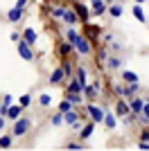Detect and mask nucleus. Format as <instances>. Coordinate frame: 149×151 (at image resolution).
Listing matches in <instances>:
<instances>
[{"instance_id":"obj_44","label":"nucleus","mask_w":149,"mask_h":151,"mask_svg":"<svg viewBox=\"0 0 149 151\" xmlns=\"http://www.w3.org/2000/svg\"><path fill=\"white\" fill-rule=\"evenodd\" d=\"M104 2H108V5H111V2H113V0H104Z\"/></svg>"},{"instance_id":"obj_33","label":"nucleus","mask_w":149,"mask_h":151,"mask_svg":"<svg viewBox=\"0 0 149 151\" xmlns=\"http://www.w3.org/2000/svg\"><path fill=\"white\" fill-rule=\"evenodd\" d=\"M41 106H50V104H52V97H50V95H41Z\"/></svg>"},{"instance_id":"obj_32","label":"nucleus","mask_w":149,"mask_h":151,"mask_svg":"<svg viewBox=\"0 0 149 151\" xmlns=\"http://www.w3.org/2000/svg\"><path fill=\"white\" fill-rule=\"evenodd\" d=\"M70 108H74V106H72V104H70L68 99H63L61 104H59V111H61V113H66V111H70Z\"/></svg>"},{"instance_id":"obj_17","label":"nucleus","mask_w":149,"mask_h":151,"mask_svg":"<svg viewBox=\"0 0 149 151\" xmlns=\"http://www.w3.org/2000/svg\"><path fill=\"white\" fill-rule=\"evenodd\" d=\"M115 113H118L120 117H127V115H129V104H127V101H118V104H115Z\"/></svg>"},{"instance_id":"obj_36","label":"nucleus","mask_w":149,"mask_h":151,"mask_svg":"<svg viewBox=\"0 0 149 151\" xmlns=\"http://www.w3.org/2000/svg\"><path fill=\"white\" fill-rule=\"evenodd\" d=\"M66 149L68 151H79V149H84V145H74L72 142V145H66Z\"/></svg>"},{"instance_id":"obj_38","label":"nucleus","mask_w":149,"mask_h":151,"mask_svg":"<svg viewBox=\"0 0 149 151\" xmlns=\"http://www.w3.org/2000/svg\"><path fill=\"white\" fill-rule=\"evenodd\" d=\"M5 126H7V117H5V115H0V131H2Z\"/></svg>"},{"instance_id":"obj_4","label":"nucleus","mask_w":149,"mask_h":151,"mask_svg":"<svg viewBox=\"0 0 149 151\" xmlns=\"http://www.w3.org/2000/svg\"><path fill=\"white\" fill-rule=\"evenodd\" d=\"M88 113H90V117H93L95 124H102V120H104V108L95 106V104H90L88 106Z\"/></svg>"},{"instance_id":"obj_40","label":"nucleus","mask_w":149,"mask_h":151,"mask_svg":"<svg viewBox=\"0 0 149 151\" xmlns=\"http://www.w3.org/2000/svg\"><path fill=\"white\" fill-rule=\"evenodd\" d=\"M25 5H27V0H16V7H20V9H23Z\"/></svg>"},{"instance_id":"obj_7","label":"nucleus","mask_w":149,"mask_h":151,"mask_svg":"<svg viewBox=\"0 0 149 151\" xmlns=\"http://www.w3.org/2000/svg\"><path fill=\"white\" fill-rule=\"evenodd\" d=\"M20 111H23V106L20 104H9V108H7V113H5V117L7 120H16V117H20Z\"/></svg>"},{"instance_id":"obj_31","label":"nucleus","mask_w":149,"mask_h":151,"mask_svg":"<svg viewBox=\"0 0 149 151\" xmlns=\"http://www.w3.org/2000/svg\"><path fill=\"white\" fill-rule=\"evenodd\" d=\"M50 124H52V126H61V124H63V115H61V113H56L54 117L50 120Z\"/></svg>"},{"instance_id":"obj_8","label":"nucleus","mask_w":149,"mask_h":151,"mask_svg":"<svg viewBox=\"0 0 149 151\" xmlns=\"http://www.w3.org/2000/svg\"><path fill=\"white\" fill-rule=\"evenodd\" d=\"M61 20H66L68 25H77V23H79V16H77V12H74V9H63Z\"/></svg>"},{"instance_id":"obj_11","label":"nucleus","mask_w":149,"mask_h":151,"mask_svg":"<svg viewBox=\"0 0 149 151\" xmlns=\"http://www.w3.org/2000/svg\"><path fill=\"white\" fill-rule=\"evenodd\" d=\"M25 14H23V9H20V7H14L12 12L7 14V20H9V23H18L20 18H23Z\"/></svg>"},{"instance_id":"obj_37","label":"nucleus","mask_w":149,"mask_h":151,"mask_svg":"<svg viewBox=\"0 0 149 151\" xmlns=\"http://www.w3.org/2000/svg\"><path fill=\"white\" fill-rule=\"evenodd\" d=\"M52 14H54V18H61V16H63V7H54Z\"/></svg>"},{"instance_id":"obj_27","label":"nucleus","mask_w":149,"mask_h":151,"mask_svg":"<svg viewBox=\"0 0 149 151\" xmlns=\"http://www.w3.org/2000/svg\"><path fill=\"white\" fill-rule=\"evenodd\" d=\"M77 79H79L84 86H86V79H88V70L86 68H77Z\"/></svg>"},{"instance_id":"obj_42","label":"nucleus","mask_w":149,"mask_h":151,"mask_svg":"<svg viewBox=\"0 0 149 151\" xmlns=\"http://www.w3.org/2000/svg\"><path fill=\"white\" fill-rule=\"evenodd\" d=\"M142 2H147V0H136V5H142Z\"/></svg>"},{"instance_id":"obj_1","label":"nucleus","mask_w":149,"mask_h":151,"mask_svg":"<svg viewBox=\"0 0 149 151\" xmlns=\"http://www.w3.org/2000/svg\"><path fill=\"white\" fill-rule=\"evenodd\" d=\"M30 129H32V120H27V117H16L14 120V135L23 138V135H27Z\"/></svg>"},{"instance_id":"obj_12","label":"nucleus","mask_w":149,"mask_h":151,"mask_svg":"<svg viewBox=\"0 0 149 151\" xmlns=\"http://www.w3.org/2000/svg\"><path fill=\"white\" fill-rule=\"evenodd\" d=\"M36 32H34V29H32V27H27V29H25L23 32V41H25V43H30V45H36Z\"/></svg>"},{"instance_id":"obj_19","label":"nucleus","mask_w":149,"mask_h":151,"mask_svg":"<svg viewBox=\"0 0 149 151\" xmlns=\"http://www.w3.org/2000/svg\"><path fill=\"white\" fill-rule=\"evenodd\" d=\"M102 122H104L108 129H115V126H118V120H115V115H113V113H106V111H104V120H102Z\"/></svg>"},{"instance_id":"obj_22","label":"nucleus","mask_w":149,"mask_h":151,"mask_svg":"<svg viewBox=\"0 0 149 151\" xmlns=\"http://www.w3.org/2000/svg\"><path fill=\"white\" fill-rule=\"evenodd\" d=\"M138 90H140V83L138 81H129V86H127V99L133 97V95H138Z\"/></svg>"},{"instance_id":"obj_6","label":"nucleus","mask_w":149,"mask_h":151,"mask_svg":"<svg viewBox=\"0 0 149 151\" xmlns=\"http://www.w3.org/2000/svg\"><path fill=\"white\" fill-rule=\"evenodd\" d=\"M81 93L86 95V97H90V99H93V97H97V95H99V81L86 83V86H84V90H81Z\"/></svg>"},{"instance_id":"obj_15","label":"nucleus","mask_w":149,"mask_h":151,"mask_svg":"<svg viewBox=\"0 0 149 151\" xmlns=\"http://www.w3.org/2000/svg\"><path fill=\"white\" fill-rule=\"evenodd\" d=\"M68 90H70V93H81V90H84V83H81L79 79H77V77H70Z\"/></svg>"},{"instance_id":"obj_25","label":"nucleus","mask_w":149,"mask_h":151,"mask_svg":"<svg viewBox=\"0 0 149 151\" xmlns=\"http://www.w3.org/2000/svg\"><path fill=\"white\" fill-rule=\"evenodd\" d=\"M133 16H136L140 23H145V20H147V16H145V12H142V5H136V7H133Z\"/></svg>"},{"instance_id":"obj_13","label":"nucleus","mask_w":149,"mask_h":151,"mask_svg":"<svg viewBox=\"0 0 149 151\" xmlns=\"http://www.w3.org/2000/svg\"><path fill=\"white\" fill-rule=\"evenodd\" d=\"M90 5H93V14L95 16H102L106 12V2L104 0H90Z\"/></svg>"},{"instance_id":"obj_24","label":"nucleus","mask_w":149,"mask_h":151,"mask_svg":"<svg viewBox=\"0 0 149 151\" xmlns=\"http://www.w3.org/2000/svg\"><path fill=\"white\" fill-rule=\"evenodd\" d=\"M106 65H108V70H118L120 65H122V61H120L118 57H108L106 59Z\"/></svg>"},{"instance_id":"obj_39","label":"nucleus","mask_w":149,"mask_h":151,"mask_svg":"<svg viewBox=\"0 0 149 151\" xmlns=\"http://www.w3.org/2000/svg\"><path fill=\"white\" fill-rule=\"evenodd\" d=\"M9 38H12L14 43H16V41H18V38H20V34H18V32H12V36H9Z\"/></svg>"},{"instance_id":"obj_34","label":"nucleus","mask_w":149,"mask_h":151,"mask_svg":"<svg viewBox=\"0 0 149 151\" xmlns=\"http://www.w3.org/2000/svg\"><path fill=\"white\" fill-rule=\"evenodd\" d=\"M30 101H32V97H30V95H23V97H20V101H18V104H20V106H30Z\"/></svg>"},{"instance_id":"obj_21","label":"nucleus","mask_w":149,"mask_h":151,"mask_svg":"<svg viewBox=\"0 0 149 151\" xmlns=\"http://www.w3.org/2000/svg\"><path fill=\"white\" fill-rule=\"evenodd\" d=\"M72 50H74V45L66 41V43H61V47H59V54H61V57H70V54H72Z\"/></svg>"},{"instance_id":"obj_9","label":"nucleus","mask_w":149,"mask_h":151,"mask_svg":"<svg viewBox=\"0 0 149 151\" xmlns=\"http://www.w3.org/2000/svg\"><path fill=\"white\" fill-rule=\"evenodd\" d=\"M142 104H145V101H142V99H138L136 95H133V97H129V111H131L133 115H140V111H142Z\"/></svg>"},{"instance_id":"obj_10","label":"nucleus","mask_w":149,"mask_h":151,"mask_svg":"<svg viewBox=\"0 0 149 151\" xmlns=\"http://www.w3.org/2000/svg\"><path fill=\"white\" fill-rule=\"evenodd\" d=\"M63 79H66V75H63V68H56V70H52V72H50V83H52V86L61 83Z\"/></svg>"},{"instance_id":"obj_30","label":"nucleus","mask_w":149,"mask_h":151,"mask_svg":"<svg viewBox=\"0 0 149 151\" xmlns=\"http://www.w3.org/2000/svg\"><path fill=\"white\" fill-rule=\"evenodd\" d=\"M61 68H63V75H66V77H72V72H74V70H72V63H70V61H66V63L61 65Z\"/></svg>"},{"instance_id":"obj_5","label":"nucleus","mask_w":149,"mask_h":151,"mask_svg":"<svg viewBox=\"0 0 149 151\" xmlns=\"http://www.w3.org/2000/svg\"><path fill=\"white\" fill-rule=\"evenodd\" d=\"M74 12H77V16H79V20H84V23H88V18H90V12H88V7L84 5V2H74Z\"/></svg>"},{"instance_id":"obj_16","label":"nucleus","mask_w":149,"mask_h":151,"mask_svg":"<svg viewBox=\"0 0 149 151\" xmlns=\"http://www.w3.org/2000/svg\"><path fill=\"white\" fill-rule=\"evenodd\" d=\"M61 115H63V122H68V124H74V122L79 120V115H77L74 108H70V111H66V113H61Z\"/></svg>"},{"instance_id":"obj_18","label":"nucleus","mask_w":149,"mask_h":151,"mask_svg":"<svg viewBox=\"0 0 149 151\" xmlns=\"http://www.w3.org/2000/svg\"><path fill=\"white\" fill-rule=\"evenodd\" d=\"M93 131H95V124H86L84 129H79V138L81 140H88L90 135H93Z\"/></svg>"},{"instance_id":"obj_26","label":"nucleus","mask_w":149,"mask_h":151,"mask_svg":"<svg viewBox=\"0 0 149 151\" xmlns=\"http://www.w3.org/2000/svg\"><path fill=\"white\" fill-rule=\"evenodd\" d=\"M122 79L127 83H129V81H138V75H136V72H131V70H124V72H122Z\"/></svg>"},{"instance_id":"obj_14","label":"nucleus","mask_w":149,"mask_h":151,"mask_svg":"<svg viewBox=\"0 0 149 151\" xmlns=\"http://www.w3.org/2000/svg\"><path fill=\"white\" fill-rule=\"evenodd\" d=\"M66 99H68L70 104H72V106H79L81 101H84V93H70V90H68Z\"/></svg>"},{"instance_id":"obj_41","label":"nucleus","mask_w":149,"mask_h":151,"mask_svg":"<svg viewBox=\"0 0 149 151\" xmlns=\"http://www.w3.org/2000/svg\"><path fill=\"white\" fill-rule=\"evenodd\" d=\"M97 59H99V61H104V59H106V52H104V50L97 52Z\"/></svg>"},{"instance_id":"obj_20","label":"nucleus","mask_w":149,"mask_h":151,"mask_svg":"<svg viewBox=\"0 0 149 151\" xmlns=\"http://www.w3.org/2000/svg\"><path fill=\"white\" fill-rule=\"evenodd\" d=\"M106 12L111 14L113 18H120V16H122V5H113V2H111V5L106 7Z\"/></svg>"},{"instance_id":"obj_23","label":"nucleus","mask_w":149,"mask_h":151,"mask_svg":"<svg viewBox=\"0 0 149 151\" xmlns=\"http://www.w3.org/2000/svg\"><path fill=\"white\" fill-rule=\"evenodd\" d=\"M79 36V32L74 29V25H68V32H66V38H68V43H74Z\"/></svg>"},{"instance_id":"obj_29","label":"nucleus","mask_w":149,"mask_h":151,"mask_svg":"<svg viewBox=\"0 0 149 151\" xmlns=\"http://www.w3.org/2000/svg\"><path fill=\"white\" fill-rule=\"evenodd\" d=\"M140 117H142V122H145V124L149 122V101H145V104H142V111H140Z\"/></svg>"},{"instance_id":"obj_35","label":"nucleus","mask_w":149,"mask_h":151,"mask_svg":"<svg viewBox=\"0 0 149 151\" xmlns=\"http://www.w3.org/2000/svg\"><path fill=\"white\" fill-rule=\"evenodd\" d=\"M115 95L118 97H127V88L124 86H115Z\"/></svg>"},{"instance_id":"obj_3","label":"nucleus","mask_w":149,"mask_h":151,"mask_svg":"<svg viewBox=\"0 0 149 151\" xmlns=\"http://www.w3.org/2000/svg\"><path fill=\"white\" fill-rule=\"evenodd\" d=\"M72 45H74V50L79 52L81 57H86V54H90V41H88L86 36H81V34H79V36H77V41H74Z\"/></svg>"},{"instance_id":"obj_2","label":"nucleus","mask_w":149,"mask_h":151,"mask_svg":"<svg viewBox=\"0 0 149 151\" xmlns=\"http://www.w3.org/2000/svg\"><path fill=\"white\" fill-rule=\"evenodd\" d=\"M16 43H18V54H20V59H25V61H34V50H32V45L25 43L23 38H18Z\"/></svg>"},{"instance_id":"obj_43","label":"nucleus","mask_w":149,"mask_h":151,"mask_svg":"<svg viewBox=\"0 0 149 151\" xmlns=\"http://www.w3.org/2000/svg\"><path fill=\"white\" fill-rule=\"evenodd\" d=\"M118 2H120V5H122V2H127V0H118Z\"/></svg>"},{"instance_id":"obj_28","label":"nucleus","mask_w":149,"mask_h":151,"mask_svg":"<svg viewBox=\"0 0 149 151\" xmlns=\"http://www.w3.org/2000/svg\"><path fill=\"white\" fill-rule=\"evenodd\" d=\"M12 147V135H0V149H9Z\"/></svg>"}]
</instances>
